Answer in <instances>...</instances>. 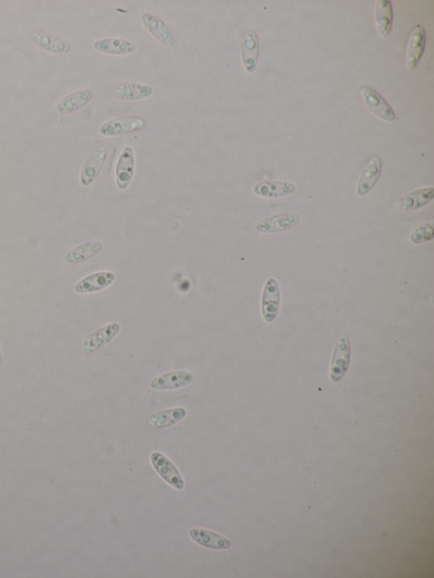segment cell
Returning a JSON list of instances; mask_svg holds the SVG:
<instances>
[{
    "mask_svg": "<svg viewBox=\"0 0 434 578\" xmlns=\"http://www.w3.org/2000/svg\"><path fill=\"white\" fill-rule=\"evenodd\" d=\"M363 104L370 113L388 122H394L396 115L394 110L378 93L369 86H364L359 91Z\"/></svg>",
    "mask_w": 434,
    "mask_h": 578,
    "instance_id": "cell-1",
    "label": "cell"
},
{
    "mask_svg": "<svg viewBox=\"0 0 434 578\" xmlns=\"http://www.w3.org/2000/svg\"><path fill=\"white\" fill-rule=\"evenodd\" d=\"M350 359V344L348 336L343 335L334 348L332 362H331V379L338 383L348 371Z\"/></svg>",
    "mask_w": 434,
    "mask_h": 578,
    "instance_id": "cell-2",
    "label": "cell"
},
{
    "mask_svg": "<svg viewBox=\"0 0 434 578\" xmlns=\"http://www.w3.org/2000/svg\"><path fill=\"white\" fill-rule=\"evenodd\" d=\"M151 460L157 473L164 479V481L177 489H184V478L177 470L175 465L160 452L152 454Z\"/></svg>",
    "mask_w": 434,
    "mask_h": 578,
    "instance_id": "cell-3",
    "label": "cell"
},
{
    "mask_svg": "<svg viewBox=\"0 0 434 578\" xmlns=\"http://www.w3.org/2000/svg\"><path fill=\"white\" fill-rule=\"evenodd\" d=\"M146 121L141 117H122L111 120L99 128L103 136H118L134 133L143 129L146 127Z\"/></svg>",
    "mask_w": 434,
    "mask_h": 578,
    "instance_id": "cell-4",
    "label": "cell"
},
{
    "mask_svg": "<svg viewBox=\"0 0 434 578\" xmlns=\"http://www.w3.org/2000/svg\"><path fill=\"white\" fill-rule=\"evenodd\" d=\"M120 325L117 323L107 324L91 333L82 342V350L86 353L96 352L108 345L120 332Z\"/></svg>",
    "mask_w": 434,
    "mask_h": 578,
    "instance_id": "cell-5",
    "label": "cell"
},
{
    "mask_svg": "<svg viewBox=\"0 0 434 578\" xmlns=\"http://www.w3.org/2000/svg\"><path fill=\"white\" fill-rule=\"evenodd\" d=\"M279 286L274 278H269L264 285L262 301V315L264 321L269 323L274 321L279 315Z\"/></svg>",
    "mask_w": 434,
    "mask_h": 578,
    "instance_id": "cell-6",
    "label": "cell"
},
{
    "mask_svg": "<svg viewBox=\"0 0 434 578\" xmlns=\"http://www.w3.org/2000/svg\"><path fill=\"white\" fill-rule=\"evenodd\" d=\"M194 377L191 373L186 371H175L165 373L155 378L151 382V387L155 390H179L189 385L193 381Z\"/></svg>",
    "mask_w": 434,
    "mask_h": 578,
    "instance_id": "cell-7",
    "label": "cell"
},
{
    "mask_svg": "<svg viewBox=\"0 0 434 578\" xmlns=\"http://www.w3.org/2000/svg\"><path fill=\"white\" fill-rule=\"evenodd\" d=\"M299 221L300 216L296 213H280L260 221L255 229L260 233H280L292 229Z\"/></svg>",
    "mask_w": 434,
    "mask_h": 578,
    "instance_id": "cell-8",
    "label": "cell"
},
{
    "mask_svg": "<svg viewBox=\"0 0 434 578\" xmlns=\"http://www.w3.org/2000/svg\"><path fill=\"white\" fill-rule=\"evenodd\" d=\"M135 169L134 152L131 147H126L122 152L115 169V181L119 189L125 190L130 185Z\"/></svg>",
    "mask_w": 434,
    "mask_h": 578,
    "instance_id": "cell-9",
    "label": "cell"
},
{
    "mask_svg": "<svg viewBox=\"0 0 434 578\" xmlns=\"http://www.w3.org/2000/svg\"><path fill=\"white\" fill-rule=\"evenodd\" d=\"M426 32L421 25L413 29L409 38L406 51V68L411 70L416 67L424 52Z\"/></svg>",
    "mask_w": 434,
    "mask_h": 578,
    "instance_id": "cell-10",
    "label": "cell"
},
{
    "mask_svg": "<svg viewBox=\"0 0 434 578\" xmlns=\"http://www.w3.org/2000/svg\"><path fill=\"white\" fill-rule=\"evenodd\" d=\"M107 153H108V150L105 146L99 147L87 159L84 167H82L80 176L82 185L89 186L97 179L103 167H104Z\"/></svg>",
    "mask_w": 434,
    "mask_h": 578,
    "instance_id": "cell-11",
    "label": "cell"
},
{
    "mask_svg": "<svg viewBox=\"0 0 434 578\" xmlns=\"http://www.w3.org/2000/svg\"><path fill=\"white\" fill-rule=\"evenodd\" d=\"M382 172V160L378 156L371 157L363 168L357 185V195H367L374 188Z\"/></svg>",
    "mask_w": 434,
    "mask_h": 578,
    "instance_id": "cell-12",
    "label": "cell"
},
{
    "mask_svg": "<svg viewBox=\"0 0 434 578\" xmlns=\"http://www.w3.org/2000/svg\"><path fill=\"white\" fill-rule=\"evenodd\" d=\"M141 20L147 31L159 42L170 47L175 44L174 36H173L170 29L168 28L162 20L157 18L155 15L146 12L141 15Z\"/></svg>",
    "mask_w": 434,
    "mask_h": 578,
    "instance_id": "cell-13",
    "label": "cell"
},
{
    "mask_svg": "<svg viewBox=\"0 0 434 578\" xmlns=\"http://www.w3.org/2000/svg\"><path fill=\"white\" fill-rule=\"evenodd\" d=\"M189 535L194 543L212 550H227L231 545V541L226 537L203 528H193Z\"/></svg>",
    "mask_w": 434,
    "mask_h": 578,
    "instance_id": "cell-14",
    "label": "cell"
},
{
    "mask_svg": "<svg viewBox=\"0 0 434 578\" xmlns=\"http://www.w3.org/2000/svg\"><path fill=\"white\" fill-rule=\"evenodd\" d=\"M115 276L111 271H101L91 274L76 284L77 294H91L103 290L114 283Z\"/></svg>",
    "mask_w": 434,
    "mask_h": 578,
    "instance_id": "cell-15",
    "label": "cell"
},
{
    "mask_svg": "<svg viewBox=\"0 0 434 578\" xmlns=\"http://www.w3.org/2000/svg\"><path fill=\"white\" fill-rule=\"evenodd\" d=\"M433 188L417 189L400 197L395 206L397 210L402 212H411L423 207L433 200Z\"/></svg>",
    "mask_w": 434,
    "mask_h": 578,
    "instance_id": "cell-16",
    "label": "cell"
},
{
    "mask_svg": "<svg viewBox=\"0 0 434 578\" xmlns=\"http://www.w3.org/2000/svg\"><path fill=\"white\" fill-rule=\"evenodd\" d=\"M260 55L259 39L255 31L247 32L241 44V58L246 72L252 73L257 67Z\"/></svg>",
    "mask_w": 434,
    "mask_h": 578,
    "instance_id": "cell-17",
    "label": "cell"
},
{
    "mask_svg": "<svg viewBox=\"0 0 434 578\" xmlns=\"http://www.w3.org/2000/svg\"><path fill=\"white\" fill-rule=\"evenodd\" d=\"M154 89L152 86L141 84H121L111 89L113 97L122 101H139L151 96Z\"/></svg>",
    "mask_w": 434,
    "mask_h": 578,
    "instance_id": "cell-18",
    "label": "cell"
},
{
    "mask_svg": "<svg viewBox=\"0 0 434 578\" xmlns=\"http://www.w3.org/2000/svg\"><path fill=\"white\" fill-rule=\"evenodd\" d=\"M296 190L295 185L287 181H262L256 184L254 188V193L256 195L267 198V199H276L292 195Z\"/></svg>",
    "mask_w": 434,
    "mask_h": 578,
    "instance_id": "cell-19",
    "label": "cell"
},
{
    "mask_svg": "<svg viewBox=\"0 0 434 578\" xmlns=\"http://www.w3.org/2000/svg\"><path fill=\"white\" fill-rule=\"evenodd\" d=\"M93 96V91L88 89L75 91L59 102L57 105L58 113L66 115L75 113L89 104Z\"/></svg>",
    "mask_w": 434,
    "mask_h": 578,
    "instance_id": "cell-20",
    "label": "cell"
},
{
    "mask_svg": "<svg viewBox=\"0 0 434 578\" xmlns=\"http://www.w3.org/2000/svg\"><path fill=\"white\" fill-rule=\"evenodd\" d=\"M94 48L98 52L110 56L132 55L136 51L134 43L118 38L98 40L94 44Z\"/></svg>",
    "mask_w": 434,
    "mask_h": 578,
    "instance_id": "cell-21",
    "label": "cell"
},
{
    "mask_svg": "<svg viewBox=\"0 0 434 578\" xmlns=\"http://www.w3.org/2000/svg\"><path fill=\"white\" fill-rule=\"evenodd\" d=\"M32 42L43 51L53 53H66L71 51V45L55 35L42 31H36L32 35Z\"/></svg>",
    "mask_w": 434,
    "mask_h": 578,
    "instance_id": "cell-22",
    "label": "cell"
},
{
    "mask_svg": "<svg viewBox=\"0 0 434 578\" xmlns=\"http://www.w3.org/2000/svg\"><path fill=\"white\" fill-rule=\"evenodd\" d=\"M187 416V411L184 408H173L169 410L156 412L148 420V426L155 429L170 428L181 422Z\"/></svg>",
    "mask_w": 434,
    "mask_h": 578,
    "instance_id": "cell-23",
    "label": "cell"
},
{
    "mask_svg": "<svg viewBox=\"0 0 434 578\" xmlns=\"http://www.w3.org/2000/svg\"><path fill=\"white\" fill-rule=\"evenodd\" d=\"M392 5L390 0H378L375 7V23L378 34L383 38L390 35L392 27Z\"/></svg>",
    "mask_w": 434,
    "mask_h": 578,
    "instance_id": "cell-24",
    "label": "cell"
},
{
    "mask_svg": "<svg viewBox=\"0 0 434 578\" xmlns=\"http://www.w3.org/2000/svg\"><path fill=\"white\" fill-rule=\"evenodd\" d=\"M101 242L92 241L73 248L65 256V262L69 264H79L93 258L101 251Z\"/></svg>",
    "mask_w": 434,
    "mask_h": 578,
    "instance_id": "cell-25",
    "label": "cell"
},
{
    "mask_svg": "<svg viewBox=\"0 0 434 578\" xmlns=\"http://www.w3.org/2000/svg\"><path fill=\"white\" fill-rule=\"evenodd\" d=\"M433 221L424 223L413 232L410 237L412 243H423L431 241L434 237Z\"/></svg>",
    "mask_w": 434,
    "mask_h": 578,
    "instance_id": "cell-26",
    "label": "cell"
},
{
    "mask_svg": "<svg viewBox=\"0 0 434 578\" xmlns=\"http://www.w3.org/2000/svg\"><path fill=\"white\" fill-rule=\"evenodd\" d=\"M3 361H4L3 354H2L1 349H0V366H1L3 364Z\"/></svg>",
    "mask_w": 434,
    "mask_h": 578,
    "instance_id": "cell-27",
    "label": "cell"
}]
</instances>
